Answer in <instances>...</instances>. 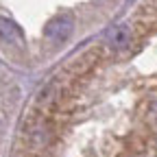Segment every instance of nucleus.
I'll return each instance as SVG.
<instances>
[{
	"label": "nucleus",
	"mask_w": 157,
	"mask_h": 157,
	"mask_svg": "<svg viewBox=\"0 0 157 157\" xmlns=\"http://www.w3.org/2000/svg\"><path fill=\"white\" fill-rule=\"evenodd\" d=\"M72 31H74V20L70 15H59V17H55V20L48 22L46 37L52 44H63L66 39L72 35Z\"/></svg>",
	"instance_id": "nucleus-1"
},
{
	"label": "nucleus",
	"mask_w": 157,
	"mask_h": 157,
	"mask_svg": "<svg viewBox=\"0 0 157 157\" xmlns=\"http://www.w3.org/2000/svg\"><path fill=\"white\" fill-rule=\"evenodd\" d=\"M0 37H2L5 42L20 44V42H22V31H20V29H17V24H13L11 20L0 17Z\"/></svg>",
	"instance_id": "nucleus-2"
},
{
	"label": "nucleus",
	"mask_w": 157,
	"mask_h": 157,
	"mask_svg": "<svg viewBox=\"0 0 157 157\" xmlns=\"http://www.w3.org/2000/svg\"><path fill=\"white\" fill-rule=\"evenodd\" d=\"M129 42H131V31H129V26H118V29H113L111 35H109L111 48H124Z\"/></svg>",
	"instance_id": "nucleus-3"
}]
</instances>
